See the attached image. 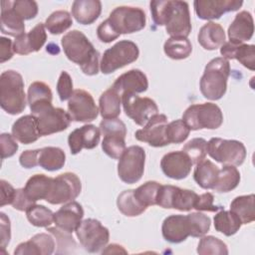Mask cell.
I'll return each instance as SVG.
<instances>
[{"mask_svg":"<svg viewBox=\"0 0 255 255\" xmlns=\"http://www.w3.org/2000/svg\"><path fill=\"white\" fill-rule=\"evenodd\" d=\"M61 43L67 58L79 65L84 74L88 76L98 74L100 53L84 33L72 30L63 36Z\"/></svg>","mask_w":255,"mask_h":255,"instance_id":"cell-2","label":"cell"},{"mask_svg":"<svg viewBox=\"0 0 255 255\" xmlns=\"http://www.w3.org/2000/svg\"><path fill=\"white\" fill-rule=\"evenodd\" d=\"M230 75V64L223 57L214 58L205 66L200 79V92L205 99L217 101L227 90V80Z\"/></svg>","mask_w":255,"mask_h":255,"instance_id":"cell-3","label":"cell"},{"mask_svg":"<svg viewBox=\"0 0 255 255\" xmlns=\"http://www.w3.org/2000/svg\"><path fill=\"white\" fill-rule=\"evenodd\" d=\"M182 151L187 154L192 164H197L201 160L205 159L207 154V141L202 137L192 138L187 143H185Z\"/></svg>","mask_w":255,"mask_h":255,"instance_id":"cell-45","label":"cell"},{"mask_svg":"<svg viewBox=\"0 0 255 255\" xmlns=\"http://www.w3.org/2000/svg\"><path fill=\"white\" fill-rule=\"evenodd\" d=\"M55 250V239L52 234L39 233L30 240L20 243L14 250L15 255H50Z\"/></svg>","mask_w":255,"mask_h":255,"instance_id":"cell-25","label":"cell"},{"mask_svg":"<svg viewBox=\"0 0 255 255\" xmlns=\"http://www.w3.org/2000/svg\"><path fill=\"white\" fill-rule=\"evenodd\" d=\"M0 145L2 159L14 155L18 149V143L16 141V138L12 134L6 132L0 135Z\"/></svg>","mask_w":255,"mask_h":255,"instance_id":"cell-52","label":"cell"},{"mask_svg":"<svg viewBox=\"0 0 255 255\" xmlns=\"http://www.w3.org/2000/svg\"><path fill=\"white\" fill-rule=\"evenodd\" d=\"M66 161L64 150L56 146H46L39 149L38 165L48 171L61 169Z\"/></svg>","mask_w":255,"mask_h":255,"instance_id":"cell-32","label":"cell"},{"mask_svg":"<svg viewBox=\"0 0 255 255\" xmlns=\"http://www.w3.org/2000/svg\"><path fill=\"white\" fill-rule=\"evenodd\" d=\"M119 210L126 216L134 217L143 213L147 207L142 205L134 195V189L123 191L117 199Z\"/></svg>","mask_w":255,"mask_h":255,"instance_id":"cell-36","label":"cell"},{"mask_svg":"<svg viewBox=\"0 0 255 255\" xmlns=\"http://www.w3.org/2000/svg\"><path fill=\"white\" fill-rule=\"evenodd\" d=\"M101 130L94 125H85L74 129L68 137L69 147L72 154L79 153L83 148H95L100 142Z\"/></svg>","mask_w":255,"mask_h":255,"instance_id":"cell-19","label":"cell"},{"mask_svg":"<svg viewBox=\"0 0 255 255\" xmlns=\"http://www.w3.org/2000/svg\"><path fill=\"white\" fill-rule=\"evenodd\" d=\"M220 54L226 60L235 59L245 68L255 70V46L244 43L225 42L220 48Z\"/></svg>","mask_w":255,"mask_h":255,"instance_id":"cell-24","label":"cell"},{"mask_svg":"<svg viewBox=\"0 0 255 255\" xmlns=\"http://www.w3.org/2000/svg\"><path fill=\"white\" fill-rule=\"evenodd\" d=\"M84 217L82 205L77 201H70L64 204L54 213V222L56 226L66 232L76 231Z\"/></svg>","mask_w":255,"mask_h":255,"instance_id":"cell-22","label":"cell"},{"mask_svg":"<svg viewBox=\"0 0 255 255\" xmlns=\"http://www.w3.org/2000/svg\"><path fill=\"white\" fill-rule=\"evenodd\" d=\"M145 151L139 145H131L126 148L118 163V174L125 183L137 182L144 171Z\"/></svg>","mask_w":255,"mask_h":255,"instance_id":"cell-11","label":"cell"},{"mask_svg":"<svg viewBox=\"0 0 255 255\" xmlns=\"http://www.w3.org/2000/svg\"><path fill=\"white\" fill-rule=\"evenodd\" d=\"M12 8L23 20L33 19L38 14V4L32 0L12 1Z\"/></svg>","mask_w":255,"mask_h":255,"instance_id":"cell-50","label":"cell"},{"mask_svg":"<svg viewBox=\"0 0 255 255\" xmlns=\"http://www.w3.org/2000/svg\"><path fill=\"white\" fill-rule=\"evenodd\" d=\"M28 104L30 110L51 104L53 100V94L50 87L43 82H34L28 88Z\"/></svg>","mask_w":255,"mask_h":255,"instance_id":"cell-40","label":"cell"},{"mask_svg":"<svg viewBox=\"0 0 255 255\" xmlns=\"http://www.w3.org/2000/svg\"><path fill=\"white\" fill-rule=\"evenodd\" d=\"M47 231H49V233H51L55 238L56 241L58 243V247L62 248V247H72V244L76 245V242L74 241L73 237L71 236V233L66 232L60 228L56 227H47Z\"/></svg>","mask_w":255,"mask_h":255,"instance_id":"cell-55","label":"cell"},{"mask_svg":"<svg viewBox=\"0 0 255 255\" xmlns=\"http://www.w3.org/2000/svg\"><path fill=\"white\" fill-rule=\"evenodd\" d=\"M198 194L190 189L174 185H161L158 191L156 205L162 208L190 211L194 208Z\"/></svg>","mask_w":255,"mask_h":255,"instance_id":"cell-13","label":"cell"},{"mask_svg":"<svg viewBox=\"0 0 255 255\" xmlns=\"http://www.w3.org/2000/svg\"><path fill=\"white\" fill-rule=\"evenodd\" d=\"M138 55L139 50L135 43L128 40H122L105 51L100 63L101 72L106 75L111 74L134 62L138 58Z\"/></svg>","mask_w":255,"mask_h":255,"instance_id":"cell-7","label":"cell"},{"mask_svg":"<svg viewBox=\"0 0 255 255\" xmlns=\"http://www.w3.org/2000/svg\"><path fill=\"white\" fill-rule=\"evenodd\" d=\"M240 182L239 170L233 165H224L219 169L217 181L213 189L219 193L228 192L238 186Z\"/></svg>","mask_w":255,"mask_h":255,"instance_id":"cell-38","label":"cell"},{"mask_svg":"<svg viewBox=\"0 0 255 255\" xmlns=\"http://www.w3.org/2000/svg\"><path fill=\"white\" fill-rule=\"evenodd\" d=\"M197 39L202 48L212 51L225 43V32L220 24L207 22L200 28Z\"/></svg>","mask_w":255,"mask_h":255,"instance_id":"cell-30","label":"cell"},{"mask_svg":"<svg viewBox=\"0 0 255 255\" xmlns=\"http://www.w3.org/2000/svg\"><path fill=\"white\" fill-rule=\"evenodd\" d=\"M160 186L161 184L157 181H146L134 189V195L145 207L156 205V199Z\"/></svg>","mask_w":255,"mask_h":255,"instance_id":"cell-44","label":"cell"},{"mask_svg":"<svg viewBox=\"0 0 255 255\" xmlns=\"http://www.w3.org/2000/svg\"><path fill=\"white\" fill-rule=\"evenodd\" d=\"M190 128L183 120H175L166 127V137L169 143H181L189 135Z\"/></svg>","mask_w":255,"mask_h":255,"instance_id":"cell-48","label":"cell"},{"mask_svg":"<svg viewBox=\"0 0 255 255\" xmlns=\"http://www.w3.org/2000/svg\"><path fill=\"white\" fill-rule=\"evenodd\" d=\"M219 168L210 160L203 159L196 164L193 172L195 182L203 189H213L217 181Z\"/></svg>","mask_w":255,"mask_h":255,"instance_id":"cell-31","label":"cell"},{"mask_svg":"<svg viewBox=\"0 0 255 255\" xmlns=\"http://www.w3.org/2000/svg\"><path fill=\"white\" fill-rule=\"evenodd\" d=\"M99 112L93 96L85 90H75L69 99L68 114L74 122H93L97 119Z\"/></svg>","mask_w":255,"mask_h":255,"instance_id":"cell-15","label":"cell"},{"mask_svg":"<svg viewBox=\"0 0 255 255\" xmlns=\"http://www.w3.org/2000/svg\"><path fill=\"white\" fill-rule=\"evenodd\" d=\"M243 4L240 0H195L194 10L199 19H219L224 13L237 11Z\"/></svg>","mask_w":255,"mask_h":255,"instance_id":"cell-17","label":"cell"},{"mask_svg":"<svg viewBox=\"0 0 255 255\" xmlns=\"http://www.w3.org/2000/svg\"><path fill=\"white\" fill-rule=\"evenodd\" d=\"M254 194L240 195L230 203V210L235 213L242 224H248L255 220Z\"/></svg>","mask_w":255,"mask_h":255,"instance_id":"cell-35","label":"cell"},{"mask_svg":"<svg viewBox=\"0 0 255 255\" xmlns=\"http://www.w3.org/2000/svg\"><path fill=\"white\" fill-rule=\"evenodd\" d=\"M114 30L119 34H131L145 27L146 17L142 9L130 6L115 8L107 19Z\"/></svg>","mask_w":255,"mask_h":255,"instance_id":"cell-9","label":"cell"},{"mask_svg":"<svg viewBox=\"0 0 255 255\" xmlns=\"http://www.w3.org/2000/svg\"><path fill=\"white\" fill-rule=\"evenodd\" d=\"M122 97L111 87L105 91L99 100L100 113L103 119H116L121 114Z\"/></svg>","mask_w":255,"mask_h":255,"instance_id":"cell-34","label":"cell"},{"mask_svg":"<svg viewBox=\"0 0 255 255\" xmlns=\"http://www.w3.org/2000/svg\"><path fill=\"white\" fill-rule=\"evenodd\" d=\"M29 222L37 227H48L54 222V213L44 205L34 204L26 211Z\"/></svg>","mask_w":255,"mask_h":255,"instance_id":"cell-42","label":"cell"},{"mask_svg":"<svg viewBox=\"0 0 255 255\" xmlns=\"http://www.w3.org/2000/svg\"><path fill=\"white\" fill-rule=\"evenodd\" d=\"M182 120L190 130L216 129L223 123V114L220 108L213 103L195 104L185 110Z\"/></svg>","mask_w":255,"mask_h":255,"instance_id":"cell-5","label":"cell"},{"mask_svg":"<svg viewBox=\"0 0 255 255\" xmlns=\"http://www.w3.org/2000/svg\"><path fill=\"white\" fill-rule=\"evenodd\" d=\"M103 253H127V251L123 248V246L118 244H111L107 247V249L102 251Z\"/></svg>","mask_w":255,"mask_h":255,"instance_id":"cell-61","label":"cell"},{"mask_svg":"<svg viewBox=\"0 0 255 255\" xmlns=\"http://www.w3.org/2000/svg\"><path fill=\"white\" fill-rule=\"evenodd\" d=\"M82 183L77 174L65 172L53 178L46 201L51 204H64L73 201L81 193Z\"/></svg>","mask_w":255,"mask_h":255,"instance_id":"cell-12","label":"cell"},{"mask_svg":"<svg viewBox=\"0 0 255 255\" xmlns=\"http://www.w3.org/2000/svg\"><path fill=\"white\" fill-rule=\"evenodd\" d=\"M76 235L84 249L90 253L100 252L110 239L109 229L94 218L83 220L76 229Z\"/></svg>","mask_w":255,"mask_h":255,"instance_id":"cell-10","label":"cell"},{"mask_svg":"<svg viewBox=\"0 0 255 255\" xmlns=\"http://www.w3.org/2000/svg\"><path fill=\"white\" fill-rule=\"evenodd\" d=\"M0 245L5 249L11 239V225L10 220L5 213L0 212Z\"/></svg>","mask_w":255,"mask_h":255,"instance_id":"cell-57","label":"cell"},{"mask_svg":"<svg viewBox=\"0 0 255 255\" xmlns=\"http://www.w3.org/2000/svg\"><path fill=\"white\" fill-rule=\"evenodd\" d=\"M97 36L104 43H111L120 37V35L114 30L107 19L99 25L97 29Z\"/></svg>","mask_w":255,"mask_h":255,"instance_id":"cell-56","label":"cell"},{"mask_svg":"<svg viewBox=\"0 0 255 255\" xmlns=\"http://www.w3.org/2000/svg\"><path fill=\"white\" fill-rule=\"evenodd\" d=\"M100 130L103 135H121L126 137L127 127L125 123L119 119H104L100 123Z\"/></svg>","mask_w":255,"mask_h":255,"instance_id":"cell-49","label":"cell"},{"mask_svg":"<svg viewBox=\"0 0 255 255\" xmlns=\"http://www.w3.org/2000/svg\"><path fill=\"white\" fill-rule=\"evenodd\" d=\"M207 153L224 165H241L246 158L244 144L236 139L212 137L207 142Z\"/></svg>","mask_w":255,"mask_h":255,"instance_id":"cell-8","label":"cell"},{"mask_svg":"<svg viewBox=\"0 0 255 255\" xmlns=\"http://www.w3.org/2000/svg\"><path fill=\"white\" fill-rule=\"evenodd\" d=\"M197 253L200 255H227V245L217 237L204 236L200 239L197 247Z\"/></svg>","mask_w":255,"mask_h":255,"instance_id":"cell-43","label":"cell"},{"mask_svg":"<svg viewBox=\"0 0 255 255\" xmlns=\"http://www.w3.org/2000/svg\"><path fill=\"white\" fill-rule=\"evenodd\" d=\"M122 104L126 115L138 126H145L154 115L158 114L157 105L153 100L136 94L123 95Z\"/></svg>","mask_w":255,"mask_h":255,"instance_id":"cell-14","label":"cell"},{"mask_svg":"<svg viewBox=\"0 0 255 255\" xmlns=\"http://www.w3.org/2000/svg\"><path fill=\"white\" fill-rule=\"evenodd\" d=\"M1 184V201H0V206H4L7 204H12L16 189L6 180L1 179L0 180Z\"/></svg>","mask_w":255,"mask_h":255,"instance_id":"cell-59","label":"cell"},{"mask_svg":"<svg viewBox=\"0 0 255 255\" xmlns=\"http://www.w3.org/2000/svg\"><path fill=\"white\" fill-rule=\"evenodd\" d=\"M12 135L23 144L36 141L40 136L36 118L33 115H26L19 118L12 126Z\"/></svg>","mask_w":255,"mask_h":255,"instance_id":"cell-28","label":"cell"},{"mask_svg":"<svg viewBox=\"0 0 255 255\" xmlns=\"http://www.w3.org/2000/svg\"><path fill=\"white\" fill-rule=\"evenodd\" d=\"M121 135H105L102 141L104 152L114 159H120L126 150V141Z\"/></svg>","mask_w":255,"mask_h":255,"instance_id":"cell-46","label":"cell"},{"mask_svg":"<svg viewBox=\"0 0 255 255\" xmlns=\"http://www.w3.org/2000/svg\"><path fill=\"white\" fill-rule=\"evenodd\" d=\"M167 117L162 114L154 115L141 129H137L134 136L137 140L147 142L154 147H161L169 144L166 137Z\"/></svg>","mask_w":255,"mask_h":255,"instance_id":"cell-16","label":"cell"},{"mask_svg":"<svg viewBox=\"0 0 255 255\" xmlns=\"http://www.w3.org/2000/svg\"><path fill=\"white\" fill-rule=\"evenodd\" d=\"M31 115L36 118L40 136L63 131L69 128L72 121L67 112L53 107L52 103L32 109Z\"/></svg>","mask_w":255,"mask_h":255,"instance_id":"cell-6","label":"cell"},{"mask_svg":"<svg viewBox=\"0 0 255 255\" xmlns=\"http://www.w3.org/2000/svg\"><path fill=\"white\" fill-rule=\"evenodd\" d=\"M163 238L170 243H180L190 236V226L187 215L173 214L166 217L161 226Z\"/></svg>","mask_w":255,"mask_h":255,"instance_id":"cell-23","label":"cell"},{"mask_svg":"<svg viewBox=\"0 0 255 255\" xmlns=\"http://www.w3.org/2000/svg\"><path fill=\"white\" fill-rule=\"evenodd\" d=\"M52 181L53 178L50 176L45 174H35L28 179L24 189L33 201L45 200L49 194Z\"/></svg>","mask_w":255,"mask_h":255,"instance_id":"cell-33","label":"cell"},{"mask_svg":"<svg viewBox=\"0 0 255 255\" xmlns=\"http://www.w3.org/2000/svg\"><path fill=\"white\" fill-rule=\"evenodd\" d=\"M214 228L216 231L224 234L225 236L234 235L241 227L242 223L238 216L231 210L227 211L221 209L213 218Z\"/></svg>","mask_w":255,"mask_h":255,"instance_id":"cell-37","label":"cell"},{"mask_svg":"<svg viewBox=\"0 0 255 255\" xmlns=\"http://www.w3.org/2000/svg\"><path fill=\"white\" fill-rule=\"evenodd\" d=\"M228 38L234 43H244L250 40L254 33L253 17L248 11L236 14L234 20L228 27Z\"/></svg>","mask_w":255,"mask_h":255,"instance_id":"cell-26","label":"cell"},{"mask_svg":"<svg viewBox=\"0 0 255 255\" xmlns=\"http://www.w3.org/2000/svg\"><path fill=\"white\" fill-rule=\"evenodd\" d=\"M190 226V236L201 237L205 235L210 228V218L201 212H191L187 214Z\"/></svg>","mask_w":255,"mask_h":255,"instance_id":"cell-47","label":"cell"},{"mask_svg":"<svg viewBox=\"0 0 255 255\" xmlns=\"http://www.w3.org/2000/svg\"><path fill=\"white\" fill-rule=\"evenodd\" d=\"M113 88L121 97L126 94H138L147 90L148 81L143 72L138 69H132L118 77Z\"/></svg>","mask_w":255,"mask_h":255,"instance_id":"cell-21","label":"cell"},{"mask_svg":"<svg viewBox=\"0 0 255 255\" xmlns=\"http://www.w3.org/2000/svg\"><path fill=\"white\" fill-rule=\"evenodd\" d=\"M39 149H28L20 154L19 162L25 168H33L38 165Z\"/></svg>","mask_w":255,"mask_h":255,"instance_id":"cell-58","label":"cell"},{"mask_svg":"<svg viewBox=\"0 0 255 255\" xmlns=\"http://www.w3.org/2000/svg\"><path fill=\"white\" fill-rule=\"evenodd\" d=\"M47 40V34L44 23H38L27 34L17 37L13 42L14 53L19 55H28L38 52Z\"/></svg>","mask_w":255,"mask_h":255,"instance_id":"cell-20","label":"cell"},{"mask_svg":"<svg viewBox=\"0 0 255 255\" xmlns=\"http://www.w3.org/2000/svg\"><path fill=\"white\" fill-rule=\"evenodd\" d=\"M57 92L62 102L69 100L74 93L72 78L66 71H63L60 74L57 83Z\"/></svg>","mask_w":255,"mask_h":255,"instance_id":"cell-51","label":"cell"},{"mask_svg":"<svg viewBox=\"0 0 255 255\" xmlns=\"http://www.w3.org/2000/svg\"><path fill=\"white\" fill-rule=\"evenodd\" d=\"M1 7V32L15 38L25 34L24 20L13 10L12 1H2Z\"/></svg>","mask_w":255,"mask_h":255,"instance_id":"cell-27","label":"cell"},{"mask_svg":"<svg viewBox=\"0 0 255 255\" xmlns=\"http://www.w3.org/2000/svg\"><path fill=\"white\" fill-rule=\"evenodd\" d=\"M45 28L53 35H58L68 30L72 24L73 19L71 14L66 10H58L53 12L47 19Z\"/></svg>","mask_w":255,"mask_h":255,"instance_id":"cell-41","label":"cell"},{"mask_svg":"<svg viewBox=\"0 0 255 255\" xmlns=\"http://www.w3.org/2000/svg\"><path fill=\"white\" fill-rule=\"evenodd\" d=\"M153 22L165 26L171 37L187 38L191 32L188 4L179 0H153L149 4Z\"/></svg>","mask_w":255,"mask_h":255,"instance_id":"cell-1","label":"cell"},{"mask_svg":"<svg viewBox=\"0 0 255 255\" xmlns=\"http://www.w3.org/2000/svg\"><path fill=\"white\" fill-rule=\"evenodd\" d=\"M26 95L22 76L8 70L0 76V106L10 115L21 114L26 108Z\"/></svg>","mask_w":255,"mask_h":255,"instance_id":"cell-4","label":"cell"},{"mask_svg":"<svg viewBox=\"0 0 255 255\" xmlns=\"http://www.w3.org/2000/svg\"><path fill=\"white\" fill-rule=\"evenodd\" d=\"M102 12L99 0H76L72 4V15L78 23L90 25L94 23Z\"/></svg>","mask_w":255,"mask_h":255,"instance_id":"cell-29","label":"cell"},{"mask_svg":"<svg viewBox=\"0 0 255 255\" xmlns=\"http://www.w3.org/2000/svg\"><path fill=\"white\" fill-rule=\"evenodd\" d=\"M214 196L210 192H205L200 195H198L194 208L197 211H208V212H217L218 210H221V206L214 205Z\"/></svg>","mask_w":255,"mask_h":255,"instance_id":"cell-53","label":"cell"},{"mask_svg":"<svg viewBox=\"0 0 255 255\" xmlns=\"http://www.w3.org/2000/svg\"><path fill=\"white\" fill-rule=\"evenodd\" d=\"M163 51L167 57L173 60H183L192 52V45L187 38L170 37L163 45Z\"/></svg>","mask_w":255,"mask_h":255,"instance_id":"cell-39","label":"cell"},{"mask_svg":"<svg viewBox=\"0 0 255 255\" xmlns=\"http://www.w3.org/2000/svg\"><path fill=\"white\" fill-rule=\"evenodd\" d=\"M192 162L184 151L176 150L164 154L160 160L162 172L172 179H183L191 171Z\"/></svg>","mask_w":255,"mask_h":255,"instance_id":"cell-18","label":"cell"},{"mask_svg":"<svg viewBox=\"0 0 255 255\" xmlns=\"http://www.w3.org/2000/svg\"><path fill=\"white\" fill-rule=\"evenodd\" d=\"M35 204V201H33L26 193L24 188H18L16 189L15 196L12 202V206L19 210V211H27L31 206Z\"/></svg>","mask_w":255,"mask_h":255,"instance_id":"cell-54","label":"cell"},{"mask_svg":"<svg viewBox=\"0 0 255 255\" xmlns=\"http://www.w3.org/2000/svg\"><path fill=\"white\" fill-rule=\"evenodd\" d=\"M13 43L10 39L1 37L0 38V62L4 63L13 57Z\"/></svg>","mask_w":255,"mask_h":255,"instance_id":"cell-60","label":"cell"}]
</instances>
